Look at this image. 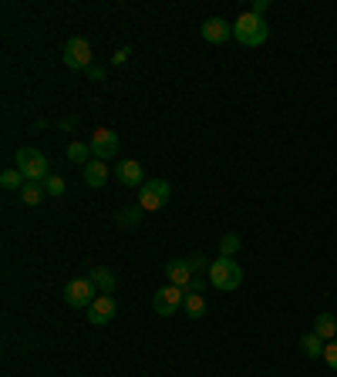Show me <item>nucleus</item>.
<instances>
[{"mask_svg":"<svg viewBox=\"0 0 337 377\" xmlns=\"http://www.w3.org/2000/svg\"><path fill=\"white\" fill-rule=\"evenodd\" d=\"M209 283H213L219 293H233V290L243 283V270L240 263L230 257H219L216 263H209Z\"/></svg>","mask_w":337,"mask_h":377,"instance_id":"1","label":"nucleus"},{"mask_svg":"<svg viewBox=\"0 0 337 377\" xmlns=\"http://www.w3.org/2000/svg\"><path fill=\"white\" fill-rule=\"evenodd\" d=\"M233 34H236V41L243 47H260L266 37H270V30H266V20L257 14H240L236 17V24H233Z\"/></svg>","mask_w":337,"mask_h":377,"instance_id":"2","label":"nucleus"},{"mask_svg":"<svg viewBox=\"0 0 337 377\" xmlns=\"http://www.w3.org/2000/svg\"><path fill=\"white\" fill-rule=\"evenodd\" d=\"M14 162H17V168L24 172V179H27V182H47V179H51V175H47V159H44V152L31 149V145L17 149Z\"/></svg>","mask_w":337,"mask_h":377,"instance_id":"3","label":"nucleus"},{"mask_svg":"<svg viewBox=\"0 0 337 377\" xmlns=\"http://www.w3.org/2000/svg\"><path fill=\"white\" fill-rule=\"evenodd\" d=\"M172 196V185L166 179H149L142 189H138V206L142 212H159Z\"/></svg>","mask_w":337,"mask_h":377,"instance_id":"4","label":"nucleus"},{"mask_svg":"<svg viewBox=\"0 0 337 377\" xmlns=\"http://www.w3.org/2000/svg\"><path fill=\"white\" fill-rule=\"evenodd\" d=\"M94 300H98V290H94V283L88 276H78V280H71V283L64 287V303H68L71 310H88Z\"/></svg>","mask_w":337,"mask_h":377,"instance_id":"5","label":"nucleus"},{"mask_svg":"<svg viewBox=\"0 0 337 377\" xmlns=\"http://www.w3.org/2000/svg\"><path fill=\"white\" fill-rule=\"evenodd\" d=\"M64 64H68L71 71H88V68H92V44H88L85 37H71V41L64 44Z\"/></svg>","mask_w":337,"mask_h":377,"instance_id":"6","label":"nucleus"},{"mask_svg":"<svg viewBox=\"0 0 337 377\" xmlns=\"http://www.w3.org/2000/svg\"><path fill=\"white\" fill-rule=\"evenodd\" d=\"M185 303V290H179V287H162V290H155V297H152V310L159 314V317H172L179 307Z\"/></svg>","mask_w":337,"mask_h":377,"instance_id":"7","label":"nucleus"},{"mask_svg":"<svg viewBox=\"0 0 337 377\" xmlns=\"http://www.w3.org/2000/svg\"><path fill=\"white\" fill-rule=\"evenodd\" d=\"M92 152H94V159H102V162L115 159L118 155V135L111 128H98L92 135Z\"/></svg>","mask_w":337,"mask_h":377,"instance_id":"8","label":"nucleus"},{"mask_svg":"<svg viewBox=\"0 0 337 377\" xmlns=\"http://www.w3.org/2000/svg\"><path fill=\"white\" fill-rule=\"evenodd\" d=\"M115 297H108V293H98V300L88 307V323L92 327H105V323H111V317H115Z\"/></svg>","mask_w":337,"mask_h":377,"instance_id":"9","label":"nucleus"},{"mask_svg":"<svg viewBox=\"0 0 337 377\" xmlns=\"http://www.w3.org/2000/svg\"><path fill=\"white\" fill-rule=\"evenodd\" d=\"M230 37H233L230 20H223V17H209V20H202V41H209V44H223V41H230Z\"/></svg>","mask_w":337,"mask_h":377,"instance_id":"10","label":"nucleus"},{"mask_svg":"<svg viewBox=\"0 0 337 377\" xmlns=\"http://www.w3.org/2000/svg\"><path fill=\"white\" fill-rule=\"evenodd\" d=\"M166 273H168V283H172V287H179V290H189L192 287V280H196L189 259H172V263L166 266Z\"/></svg>","mask_w":337,"mask_h":377,"instance_id":"11","label":"nucleus"},{"mask_svg":"<svg viewBox=\"0 0 337 377\" xmlns=\"http://www.w3.org/2000/svg\"><path fill=\"white\" fill-rule=\"evenodd\" d=\"M115 175H118V182H122V185H128V189H138V185H145V175H142V162H135V159H125V162H118Z\"/></svg>","mask_w":337,"mask_h":377,"instance_id":"12","label":"nucleus"},{"mask_svg":"<svg viewBox=\"0 0 337 377\" xmlns=\"http://www.w3.org/2000/svg\"><path fill=\"white\" fill-rule=\"evenodd\" d=\"M85 182H88L92 189H105V182H108V166L102 162V159H92V162L85 166Z\"/></svg>","mask_w":337,"mask_h":377,"instance_id":"13","label":"nucleus"},{"mask_svg":"<svg viewBox=\"0 0 337 377\" xmlns=\"http://www.w3.org/2000/svg\"><path fill=\"white\" fill-rule=\"evenodd\" d=\"M88 280L94 283V290H98V293H108V297L115 293V283H118V280H115V273L105 270V266H94V270L88 273Z\"/></svg>","mask_w":337,"mask_h":377,"instance_id":"14","label":"nucleus"},{"mask_svg":"<svg viewBox=\"0 0 337 377\" xmlns=\"http://www.w3.org/2000/svg\"><path fill=\"white\" fill-rule=\"evenodd\" d=\"M324 347H327V340H321V337H317L314 330L300 337V350H304V357H310V361L324 357Z\"/></svg>","mask_w":337,"mask_h":377,"instance_id":"15","label":"nucleus"},{"mask_svg":"<svg viewBox=\"0 0 337 377\" xmlns=\"http://www.w3.org/2000/svg\"><path fill=\"white\" fill-rule=\"evenodd\" d=\"M183 314L189 320H202V317H206V297H202V293H185Z\"/></svg>","mask_w":337,"mask_h":377,"instance_id":"16","label":"nucleus"},{"mask_svg":"<svg viewBox=\"0 0 337 377\" xmlns=\"http://www.w3.org/2000/svg\"><path fill=\"white\" fill-rule=\"evenodd\" d=\"M314 333H317L321 340H327V344H331V340L337 337V317H334V314H321V317L314 320Z\"/></svg>","mask_w":337,"mask_h":377,"instance_id":"17","label":"nucleus"},{"mask_svg":"<svg viewBox=\"0 0 337 377\" xmlns=\"http://www.w3.org/2000/svg\"><path fill=\"white\" fill-rule=\"evenodd\" d=\"M44 196H47L44 182H24V189H20V202H24V206H41Z\"/></svg>","mask_w":337,"mask_h":377,"instance_id":"18","label":"nucleus"},{"mask_svg":"<svg viewBox=\"0 0 337 377\" xmlns=\"http://www.w3.org/2000/svg\"><path fill=\"white\" fill-rule=\"evenodd\" d=\"M92 155H94L92 145H85V142H71V145H68V159H71L75 166H88Z\"/></svg>","mask_w":337,"mask_h":377,"instance_id":"19","label":"nucleus"},{"mask_svg":"<svg viewBox=\"0 0 337 377\" xmlns=\"http://www.w3.org/2000/svg\"><path fill=\"white\" fill-rule=\"evenodd\" d=\"M24 172H20V168H4V172H0V185H4V189H17V192H20V189H24Z\"/></svg>","mask_w":337,"mask_h":377,"instance_id":"20","label":"nucleus"},{"mask_svg":"<svg viewBox=\"0 0 337 377\" xmlns=\"http://www.w3.org/2000/svg\"><path fill=\"white\" fill-rule=\"evenodd\" d=\"M240 246H243V240H240V236H236V233H226V236H223V240H219V257H236V253H240Z\"/></svg>","mask_w":337,"mask_h":377,"instance_id":"21","label":"nucleus"},{"mask_svg":"<svg viewBox=\"0 0 337 377\" xmlns=\"http://www.w3.org/2000/svg\"><path fill=\"white\" fill-rule=\"evenodd\" d=\"M115 223H118L122 229H135L138 223H142V206H135V209H122Z\"/></svg>","mask_w":337,"mask_h":377,"instance_id":"22","label":"nucleus"},{"mask_svg":"<svg viewBox=\"0 0 337 377\" xmlns=\"http://www.w3.org/2000/svg\"><path fill=\"white\" fill-rule=\"evenodd\" d=\"M44 189H47V196H54V199H58V196H64V192H68V185H64V179H61V175H51V179L44 182Z\"/></svg>","mask_w":337,"mask_h":377,"instance_id":"23","label":"nucleus"},{"mask_svg":"<svg viewBox=\"0 0 337 377\" xmlns=\"http://www.w3.org/2000/svg\"><path fill=\"white\" fill-rule=\"evenodd\" d=\"M324 361H327L331 371H337V340H331V344L324 347Z\"/></svg>","mask_w":337,"mask_h":377,"instance_id":"24","label":"nucleus"},{"mask_svg":"<svg viewBox=\"0 0 337 377\" xmlns=\"http://www.w3.org/2000/svg\"><path fill=\"white\" fill-rule=\"evenodd\" d=\"M266 7H270V0H253V7H250V14L263 17V14H266Z\"/></svg>","mask_w":337,"mask_h":377,"instance_id":"25","label":"nucleus"},{"mask_svg":"<svg viewBox=\"0 0 337 377\" xmlns=\"http://www.w3.org/2000/svg\"><path fill=\"white\" fill-rule=\"evenodd\" d=\"M128 54H132V51H128V47H118V51H115V64H125V61H128Z\"/></svg>","mask_w":337,"mask_h":377,"instance_id":"26","label":"nucleus"},{"mask_svg":"<svg viewBox=\"0 0 337 377\" xmlns=\"http://www.w3.org/2000/svg\"><path fill=\"white\" fill-rule=\"evenodd\" d=\"M202 290H206V280H202V276H196V280H192V287L185 290V293H202Z\"/></svg>","mask_w":337,"mask_h":377,"instance_id":"27","label":"nucleus"},{"mask_svg":"<svg viewBox=\"0 0 337 377\" xmlns=\"http://www.w3.org/2000/svg\"><path fill=\"white\" fill-rule=\"evenodd\" d=\"M88 75H92V81H105V71H102V68H88Z\"/></svg>","mask_w":337,"mask_h":377,"instance_id":"28","label":"nucleus"}]
</instances>
